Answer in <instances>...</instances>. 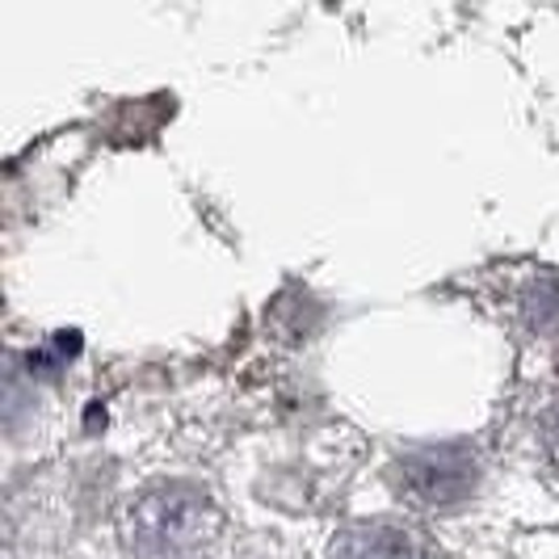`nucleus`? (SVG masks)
I'll return each instance as SVG.
<instances>
[{"instance_id":"nucleus-1","label":"nucleus","mask_w":559,"mask_h":559,"mask_svg":"<svg viewBox=\"0 0 559 559\" xmlns=\"http://www.w3.org/2000/svg\"><path fill=\"white\" fill-rule=\"evenodd\" d=\"M122 538L135 559H202L224 531V513L194 484H152L122 504Z\"/></svg>"},{"instance_id":"nucleus-2","label":"nucleus","mask_w":559,"mask_h":559,"mask_svg":"<svg viewBox=\"0 0 559 559\" xmlns=\"http://www.w3.org/2000/svg\"><path fill=\"white\" fill-rule=\"evenodd\" d=\"M404 479H408V488L417 492L420 501L450 504L472 488L476 467H472V459H463V454H454V450H433V454L413 459V463L404 467Z\"/></svg>"},{"instance_id":"nucleus-3","label":"nucleus","mask_w":559,"mask_h":559,"mask_svg":"<svg viewBox=\"0 0 559 559\" xmlns=\"http://www.w3.org/2000/svg\"><path fill=\"white\" fill-rule=\"evenodd\" d=\"M333 559H425L417 534L392 522H358L336 534Z\"/></svg>"}]
</instances>
